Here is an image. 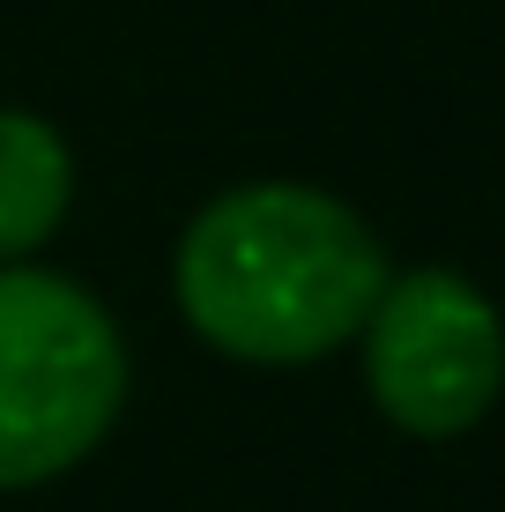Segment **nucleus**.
I'll return each mask as SVG.
<instances>
[{
	"instance_id": "f257e3e1",
	"label": "nucleus",
	"mask_w": 505,
	"mask_h": 512,
	"mask_svg": "<svg viewBox=\"0 0 505 512\" xmlns=\"http://www.w3.org/2000/svg\"><path fill=\"white\" fill-rule=\"evenodd\" d=\"M387 260L379 238L320 186H238L179 238V312L246 364H312L364 334Z\"/></svg>"
},
{
	"instance_id": "f03ea898",
	"label": "nucleus",
	"mask_w": 505,
	"mask_h": 512,
	"mask_svg": "<svg viewBox=\"0 0 505 512\" xmlns=\"http://www.w3.org/2000/svg\"><path fill=\"white\" fill-rule=\"evenodd\" d=\"M127 349L67 275L0 268V490L52 483L112 431Z\"/></svg>"
},
{
	"instance_id": "7ed1b4c3",
	"label": "nucleus",
	"mask_w": 505,
	"mask_h": 512,
	"mask_svg": "<svg viewBox=\"0 0 505 512\" xmlns=\"http://www.w3.org/2000/svg\"><path fill=\"white\" fill-rule=\"evenodd\" d=\"M364 372L387 423L409 438H454L491 416L505 386V320L454 268L387 282L364 320Z\"/></svg>"
},
{
	"instance_id": "20e7f679",
	"label": "nucleus",
	"mask_w": 505,
	"mask_h": 512,
	"mask_svg": "<svg viewBox=\"0 0 505 512\" xmlns=\"http://www.w3.org/2000/svg\"><path fill=\"white\" fill-rule=\"evenodd\" d=\"M67 193H75L67 141L38 112H0V260L30 253L60 231Z\"/></svg>"
}]
</instances>
